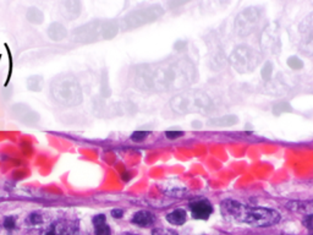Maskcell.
Listing matches in <instances>:
<instances>
[{
    "label": "cell",
    "mask_w": 313,
    "mask_h": 235,
    "mask_svg": "<svg viewBox=\"0 0 313 235\" xmlns=\"http://www.w3.org/2000/svg\"><path fill=\"white\" fill-rule=\"evenodd\" d=\"M167 220L174 225L184 224L186 220V212L184 209H175L174 212L167 215Z\"/></svg>",
    "instance_id": "obj_12"
},
{
    "label": "cell",
    "mask_w": 313,
    "mask_h": 235,
    "mask_svg": "<svg viewBox=\"0 0 313 235\" xmlns=\"http://www.w3.org/2000/svg\"><path fill=\"white\" fill-rule=\"evenodd\" d=\"M132 223L139 226H149L154 223V215L148 211H138L133 214Z\"/></svg>",
    "instance_id": "obj_10"
},
{
    "label": "cell",
    "mask_w": 313,
    "mask_h": 235,
    "mask_svg": "<svg viewBox=\"0 0 313 235\" xmlns=\"http://www.w3.org/2000/svg\"><path fill=\"white\" fill-rule=\"evenodd\" d=\"M164 10L163 8L159 5H153V7L147 8V9L139 10L135 14H131L130 16V26L136 27L141 26V25L148 24V22L155 21L163 15Z\"/></svg>",
    "instance_id": "obj_7"
},
{
    "label": "cell",
    "mask_w": 313,
    "mask_h": 235,
    "mask_svg": "<svg viewBox=\"0 0 313 235\" xmlns=\"http://www.w3.org/2000/svg\"><path fill=\"white\" fill-rule=\"evenodd\" d=\"M42 215L39 213H36V212H33V213L30 214L29 217V222L31 223V224L33 225H37V224H41L42 223Z\"/></svg>",
    "instance_id": "obj_15"
},
{
    "label": "cell",
    "mask_w": 313,
    "mask_h": 235,
    "mask_svg": "<svg viewBox=\"0 0 313 235\" xmlns=\"http://www.w3.org/2000/svg\"><path fill=\"white\" fill-rule=\"evenodd\" d=\"M287 64H289V66L291 69H295V70H298L301 69L303 66V63L300 60V59H297L296 57H291L287 60Z\"/></svg>",
    "instance_id": "obj_13"
},
{
    "label": "cell",
    "mask_w": 313,
    "mask_h": 235,
    "mask_svg": "<svg viewBox=\"0 0 313 235\" xmlns=\"http://www.w3.org/2000/svg\"><path fill=\"white\" fill-rule=\"evenodd\" d=\"M170 108L176 114L208 113L213 109L211 97L202 91H185L170 100Z\"/></svg>",
    "instance_id": "obj_3"
},
{
    "label": "cell",
    "mask_w": 313,
    "mask_h": 235,
    "mask_svg": "<svg viewBox=\"0 0 313 235\" xmlns=\"http://www.w3.org/2000/svg\"><path fill=\"white\" fill-rule=\"evenodd\" d=\"M111 215L114 218H121L124 215V212H122V209H113L111 211Z\"/></svg>",
    "instance_id": "obj_23"
},
{
    "label": "cell",
    "mask_w": 313,
    "mask_h": 235,
    "mask_svg": "<svg viewBox=\"0 0 313 235\" xmlns=\"http://www.w3.org/2000/svg\"><path fill=\"white\" fill-rule=\"evenodd\" d=\"M196 80L194 64L186 58L166 59L144 65L136 75V85L143 91L172 92L191 86Z\"/></svg>",
    "instance_id": "obj_1"
},
{
    "label": "cell",
    "mask_w": 313,
    "mask_h": 235,
    "mask_svg": "<svg viewBox=\"0 0 313 235\" xmlns=\"http://www.w3.org/2000/svg\"><path fill=\"white\" fill-rule=\"evenodd\" d=\"M166 135L168 136V139L175 140V139H179V137L183 136L184 133L183 131H167Z\"/></svg>",
    "instance_id": "obj_18"
},
{
    "label": "cell",
    "mask_w": 313,
    "mask_h": 235,
    "mask_svg": "<svg viewBox=\"0 0 313 235\" xmlns=\"http://www.w3.org/2000/svg\"><path fill=\"white\" fill-rule=\"evenodd\" d=\"M261 63V54L252 47L239 46L230 54L231 66L239 72L253 71Z\"/></svg>",
    "instance_id": "obj_4"
},
{
    "label": "cell",
    "mask_w": 313,
    "mask_h": 235,
    "mask_svg": "<svg viewBox=\"0 0 313 235\" xmlns=\"http://www.w3.org/2000/svg\"><path fill=\"white\" fill-rule=\"evenodd\" d=\"M261 21V13L256 8H248L239 14L235 20V31L240 37L252 35Z\"/></svg>",
    "instance_id": "obj_5"
},
{
    "label": "cell",
    "mask_w": 313,
    "mask_h": 235,
    "mask_svg": "<svg viewBox=\"0 0 313 235\" xmlns=\"http://www.w3.org/2000/svg\"><path fill=\"white\" fill-rule=\"evenodd\" d=\"M15 217H7L4 220V226L8 229H14L15 228Z\"/></svg>",
    "instance_id": "obj_17"
},
{
    "label": "cell",
    "mask_w": 313,
    "mask_h": 235,
    "mask_svg": "<svg viewBox=\"0 0 313 235\" xmlns=\"http://www.w3.org/2000/svg\"><path fill=\"white\" fill-rule=\"evenodd\" d=\"M121 235H135V234H130V233H125V234H121Z\"/></svg>",
    "instance_id": "obj_24"
},
{
    "label": "cell",
    "mask_w": 313,
    "mask_h": 235,
    "mask_svg": "<svg viewBox=\"0 0 313 235\" xmlns=\"http://www.w3.org/2000/svg\"><path fill=\"white\" fill-rule=\"evenodd\" d=\"M78 226L71 220L60 219L49 226L46 235H76Z\"/></svg>",
    "instance_id": "obj_8"
},
{
    "label": "cell",
    "mask_w": 313,
    "mask_h": 235,
    "mask_svg": "<svg viewBox=\"0 0 313 235\" xmlns=\"http://www.w3.org/2000/svg\"><path fill=\"white\" fill-rule=\"evenodd\" d=\"M237 123H239V119L235 115H225L209 120L208 124L214 125V127H231V125L237 124Z\"/></svg>",
    "instance_id": "obj_11"
},
{
    "label": "cell",
    "mask_w": 313,
    "mask_h": 235,
    "mask_svg": "<svg viewBox=\"0 0 313 235\" xmlns=\"http://www.w3.org/2000/svg\"><path fill=\"white\" fill-rule=\"evenodd\" d=\"M153 235H178L175 231L168 230V229H154Z\"/></svg>",
    "instance_id": "obj_20"
},
{
    "label": "cell",
    "mask_w": 313,
    "mask_h": 235,
    "mask_svg": "<svg viewBox=\"0 0 313 235\" xmlns=\"http://www.w3.org/2000/svg\"><path fill=\"white\" fill-rule=\"evenodd\" d=\"M290 110V105L286 104V103H280V104L275 105V108H274V113L275 114H280L283 113V111H289Z\"/></svg>",
    "instance_id": "obj_16"
},
{
    "label": "cell",
    "mask_w": 313,
    "mask_h": 235,
    "mask_svg": "<svg viewBox=\"0 0 313 235\" xmlns=\"http://www.w3.org/2000/svg\"><path fill=\"white\" fill-rule=\"evenodd\" d=\"M222 209L226 217L252 226H270L280 220V214L274 209L247 206L234 200H225Z\"/></svg>",
    "instance_id": "obj_2"
},
{
    "label": "cell",
    "mask_w": 313,
    "mask_h": 235,
    "mask_svg": "<svg viewBox=\"0 0 313 235\" xmlns=\"http://www.w3.org/2000/svg\"><path fill=\"white\" fill-rule=\"evenodd\" d=\"M300 32V50L304 55H313V13L300 24L298 27Z\"/></svg>",
    "instance_id": "obj_6"
},
{
    "label": "cell",
    "mask_w": 313,
    "mask_h": 235,
    "mask_svg": "<svg viewBox=\"0 0 313 235\" xmlns=\"http://www.w3.org/2000/svg\"><path fill=\"white\" fill-rule=\"evenodd\" d=\"M147 136H148L147 131H135V133L131 135V140L135 142H141L143 141Z\"/></svg>",
    "instance_id": "obj_14"
},
{
    "label": "cell",
    "mask_w": 313,
    "mask_h": 235,
    "mask_svg": "<svg viewBox=\"0 0 313 235\" xmlns=\"http://www.w3.org/2000/svg\"><path fill=\"white\" fill-rule=\"evenodd\" d=\"M105 220L107 219H105L104 214H98L93 218V219H92V222H93V224L96 225V224H102V223H105Z\"/></svg>",
    "instance_id": "obj_22"
},
{
    "label": "cell",
    "mask_w": 313,
    "mask_h": 235,
    "mask_svg": "<svg viewBox=\"0 0 313 235\" xmlns=\"http://www.w3.org/2000/svg\"><path fill=\"white\" fill-rule=\"evenodd\" d=\"M190 209H191V213L196 219H207L211 215L212 212H213L211 203L205 200L192 202L190 205Z\"/></svg>",
    "instance_id": "obj_9"
},
{
    "label": "cell",
    "mask_w": 313,
    "mask_h": 235,
    "mask_svg": "<svg viewBox=\"0 0 313 235\" xmlns=\"http://www.w3.org/2000/svg\"><path fill=\"white\" fill-rule=\"evenodd\" d=\"M303 224L306 228L313 229V214H307L303 219Z\"/></svg>",
    "instance_id": "obj_21"
},
{
    "label": "cell",
    "mask_w": 313,
    "mask_h": 235,
    "mask_svg": "<svg viewBox=\"0 0 313 235\" xmlns=\"http://www.w3.org/2000/svg\"><path fill=\"white\" fill-rule=\"evenodd\" d=\"M270 74H272V65L270 64H267L264 66V69L262 70V76H263L264 80H268L270 77Z\"/></svg>",
    "instance_id": "obj_19"
}]
</instances>
